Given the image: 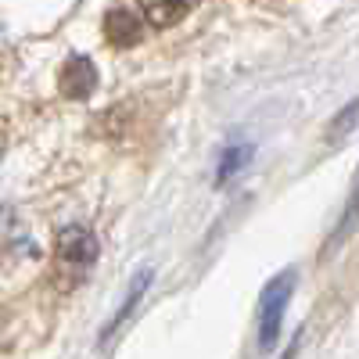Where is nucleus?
<instances>
[{
    "instance_id": "nucleus-7",
    "label": "nucleus",
    "mask_w": 359,
    "mask_h": 359,
    "mask_svg": "<svg viewBox=\"0 0 359 359\" xmlns=\"http://www.w3.org/2000/svg\"><path fill=\"white\" fill-rule=\"evenodd\" d=\"M147 284H151V269H140V273L133 277V284H130V294H126V302H123V306H118V313H115V320H111V323L104 327V334H111V331H115V327H118V323H123V320H126V316L133 313V306L140 302V294H144V287H147Z\"/></svg>"
},
{
    "instance_id": "nucleus-3",
    "label": "nucleus",
    "mask_w": 359,
    "mask_h": 359,
    "mask_svg": "<svg viewBox=\"0 0 359 359\" xmlns=\"http://www.w3.org/2000/svg\"><path fill=\"white\" fill-rule=\"evenodd\" d=\"M94 86H97L94 62L83 57V54H72L69 62H65V69H62V94L72 97V101H83V97L94 94Z\"/></svg>"
},
{
    "instance_id": "nucleus-1",
    "label": "nucleus",
    "mask_w": 359,
    "mask_h": 359,
    "mask_svg": "<svg viewBox=\"0 0 359 359\" xmlns=\"http://www.w3.org/2000/svg\"><path fill=\"white\" fill-rule=\"evenodd\" d=\"M294 269H284L262 287V298H259V348L269 352L280 338V323H284V309L291 302V291H294Z\"/></svg>"
},
{
    "instance_id": "nucleus-4",
    "label": "nucleus",
    "mask_w": 359,
    "mask_h": 359,
    "mask_svg": "<svg viewBox=\"0 0 359 359\" xmlns=\"http://www.w3.org/2000/svg\"><path fill=\"white\" fill-rule=\"evenodd\" d=\"M104 36L115 47H137L144 40V22L126 8H115V11L104 15Z\"/></svg>"
},
{
    "instance_id": "nucleus-6",
    "label": "nucleus",
    "mask_w": 359,
    "mask_h": 359,
    "mask_svg": "<svg viewBox=\"0 0 359 359\" xmlns=\"http://www.w3.org/2000/svg\"><path fill=\"white\" fill-rule=\"evenodd\" d=\"M252 151H255L252 144H230L226 151H223V158H219V169H216V184H226L230 176H237V172H241V169L248 165Z\"/></svg>"
},
{
    "instance_id": "nucleus-9",
    "label": "nucleus",
    "mask_w": 359,
    "mask_h": 359,
    "mask_svg": "<svg viewBox=\"0 0 359 359\" xmlns=\"http://www.w3.org/2000/svg\"><path fill=\"white\" fill-rule=\"evenodd\" d=\"M359 123V97L352 101V104H345V111L334 118V123H331V130H327V137H331V140H341L345 133H348V126H355Z\"/></svg>"
},
{
    "instance_id": "nucleus-5",
    "label": "nucleus",
    "mask_w": 359,
    "mask_h": 359,
    "mask_svg": "<svg viewBox=\"0 0 359 359\" xmlns=\"http://www.w3.org/2000/svg\"><path fill=\"white\" fill-rule=\"evenodd\" d=\"M194 4H198V0H140V11H144V18L151 25L165 29V25L184 22L194 11Z\"/></svg>"
},
{
    "instance_id": "nucleus-8",
    "label": "nucleus",
    "mask_w": 359,
    "mask_h": 359,
    "mask_svg": "<svg viewBox=\"0 0 359 359\" xmlns=\"http://www.w3.org/2000/svg\"><path fill=\"white\" fill-rule=\"evenodd\" d=\"M359 223V176H355V184H352V194H348V205H345V212L338 219V230H334V241H341V237Z\"/></svg>"
},
{
    "instance_id": "nucleus-2",
    "label": "nucleus",
    "mask_w": 359,
    "mask_h": 359,
    "mask_svg": "<svg viewBox=\"0 0 359 359\" xmlns=\"http://www.w3.org/2000/svg\"><path fill=\"white\" fill-rule=\"evenodd\" d=\"M57 255H62V262H69V266H90L97 259V237L79 223L65 226L62 233H57Z\"/></svg>"
}]
</instances>
